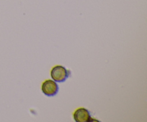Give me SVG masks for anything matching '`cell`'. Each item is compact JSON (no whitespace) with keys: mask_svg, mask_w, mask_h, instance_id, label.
I'll return each instance as SVG.
<instances>
[{"mask_svg":"<svg viewBox=\"0 0 147 122\" xmlns=\"http://www.w3.org/2000/svg\"><path fill=\"white\" fill-rule=\"evenodd\" d=\"M50 75L53 80L55 82L62 83L68 78L70 72L62 65H56L52 68Z\"/></svg>","mask_w":147,"mask_h":122,"instance_id":"1","label":"cell"},{"mask_svg":"<svg viewBox=\"0 0 147 122\" xmlns=\"http://www.w3.org/2000/svg\"><path fill=\"white\" fill-rule=\"evenodd\" d=\"M59 90L58 85L55 80H46L42 85V91L45 96L51 97L55 96Z\"/></svg>","mask_w":147,"mask_h":122,"instance_id":"2","label":"cell"},{"mask_svg":"<svg viewBox=\"0 0 147 122\" xmlns=\"http://www.w3.org/2000/svg\"><path fill=\"white\" fill-rule=\"evenodd\" d=\"M75 121L76 122H90L92 121L90 112L84 108H79L73 114Z\"/></svg>","mask_w":147,"mask_h":122,"instance_id":"3","label":"cell"}]
</instances>
